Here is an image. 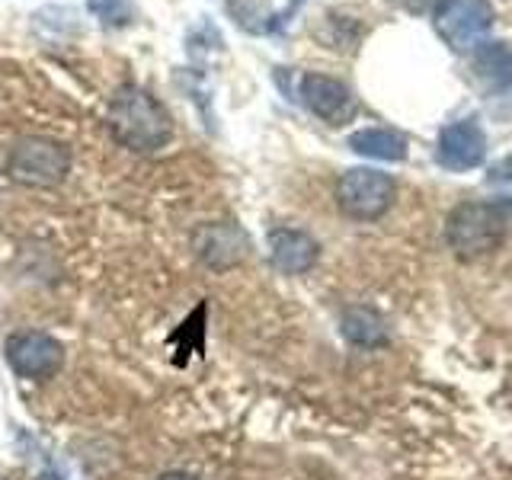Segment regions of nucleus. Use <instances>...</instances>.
<instances>
[{
	"instance_id": "1",
	"label": "nucleus",
	"mask_w": 512,
	"mask_h": 480,
	"mask_svg": "<svg viewBox=\"0 0 512 480\" xmlns=\"http://www.w3.org/2000/svg\"><path fill=\"white\" fill-rule=\"evenodd\" d=\"M109 132L135 154H157L173 138V122L164 103L141 87H119L106 112Z\"/></svg>"
},
{
	"instance_id": "2",
	"label": "nucleus",
	"mask_w": 512,
	"mask_h": 480,
	"mask_svg": "<svg viewBox=\"0 0 512 480\" xmlns=\"http://www.w3.org/2000/svg\"><path fill=\"white\" fill-rule=\"evenodd\" d=\"M506 234V212L496 202H464L458 205L445 224L448 247L461 260H477L500 247Z\"/></svg>"
},
{
	"instance_id": "3",
	"label": "nucleus",
	"mask_w": 512,
	"mask_h": 480,
	"mask_svg": "<svg viewBox=\"0 0 512 480\" xmlns=\"http://www.w3.org/2000/svg\"><path fill=\"white\" fill-rule=\"evenodd\" d=\"M71 170V151L45 135H26L7 154V173L13 183L32 189H52L64 183Z\"/></svg>"
},
{
	"instance_id": "4",
	"label": "nucleus",
	"mask_w": 512,
	"mask_h": 480,
	"mask_svg": "<svg viewBox=\"0 0 512 480\" xmlns=\"http://www.w3.org/2000/svg\"><path fill=\"white\" fill-rule=\"evenodd\" d=\"M394 180L372 167H352L336 180V205L352 221H375L394 202Z\"/></svg>"
},
{
	"instance_id": "5",
	"label": "nucleus",
	"mask_w": 512,
	"mask_h": 480,
	"mask_svg": "<svg viewBox=\"0 0 512 480\" xmlns=\"http://www.w3.org/2000/svg\"><path fill=\"white\" fill-rule=\"evenodd\" d=\"M432 26L452 52H471L484 45L487 29L493 26V7L490 0H442Z\"/></svg>"
},
{
	"instance_id": "6",
	"label": "nucleus",
	"mask_w": 512,
	"mask_h": 480,
	"mask_svg": "<svg viewBox=\"0 0 512 480\" xmlns=\"http://www.w3.org/2000/svg\"><path fill=\"white\" fill-rule=\"evenodd\" d=\"M4 356H7V365L20 378L48 381L61 372L64 346L55 340V336H48L42 330H23V333H13L7 340Z\"/></svg>"
},
{
	"instance_id": "7",
	"label": "nucleus",
	"mask_w": 512,
	"mask_h": 480,
	"mask_svg": "<svg viewBox=\"0 0 512 480\" xmlns=\"http://www.w3.org/2000/svg\"><path fill=\"white\" fill-rule=\"evenodd\" d=\"M298 100L327 125H346L356 119V112H359V100L352 96V90L343 80H336L330 74H314V71L301 74Z\"/></svg>"
},
{
	"instance_id": "8",
	"label": "nucleus",
	"mask_w": 512,
	"mask_h": 480,
	"mask_svg": "<svg viewBox=\"0 0 512 480\" xmlns=\"http://www.w3.org/2000/svg\"><path fill=\"white\" fill-rule=\"evenodd\" d=\"M192 247H196V256L205 266L231 269L250 253V240L234 221H215V224H205V228L196 231Z\"/></svg>"
},
{
	"instance_id": "9",
	"label": "nucleus",
	"mask_w": 512,
	"mask_h": 480,
	"mask_svg": "<svg viewBox=\"0 0 512 480\" xmlns=\"http://www.w3.org/2000/svg\"><path fill=\"white\" fill-rule=\"evenodd\" d=\"M439 164L445 170H474L487 157V135L474 119H461L442 128L439 135Z\"/></svg>"
},
{
	"instance_id": "10",
	"label": "nucleus",
	"mask_w": 512,
	"mask_h": 480,
	"mask_svg": "<svg viewBox=\"0 0 512 480\" xmlns=\"http://www.w3.org/2000/svg\"><path fill=\"white\" fill-rule=\"evenodd\" d=\"M320 256L317 240L298 228H276L269 231V260L285 276H301L308 272Z\"/></svg>"
},
{
	"instance_id": "11",
	"label": "nucleus",
	"mask_w": 512,
	"mask_h": 480,
	"mask_svg": "<svg viewBox=\"0 0 512 480\" xmlns=\"http://www.w3.org/2000/svg\"><path fill=\"white\" fill-rule=\"evenodd\" d=\"M474 74L480 87L490 93H503L512 87V48L506 42H487L474 55Z\"/></svg>"
},
{
	"instance_id": "12",
	"label": "nucleus",
	"mask_w": 512,
	"mask_h": 480,
	"mask_svg": "<svg viewBox=\"0 0 512 480\" xmlns=\"http://www.w3.org/2000/svg\"><path fill=\"white\" fill-rule=\"evenodd\" d=\"M349 148L362 157H372V160H404L407 157L404 135L391 132V128H362V132L349 135Z\"/></svg>"
},
{
	"instance_id": "13",
	"label": "nucleus",
	"mask_w": 512,
	"mask_h": 480,
	"mask_svg": "<svg viewBox=\"0 0 512 480\" xmlns=\"http://www.w3.org/2000/svg\"><path fill=\"white\" fill-rule=\"evenodd\" d=\"M343 336L352 346H362V349H375L384 346L388 340V330H384V320L372 311V308H346L343 311Z\"/></svg>"
},
{
	"instance_id": "14",
	"label": "nucleus",
	"mask_w": 512,
	"mask_h": 480,
	"mask_svg": "<svg viewBox=\"0 0 512 480\" xmlns=\"http://www.w3.org/2000/svg\"><path fill=\"white\" fill-rule=\"evenodd\" d=\"M228 16L247 32H272V13L263 0H228Z\"/></svg>"
},
{
	"instance_id": "15",
	"label": "nucleus",
	"mask_w": 512,
	"mask_h": 480,
	"mask_svg": "<svg viewBox=\"0 0 512 480\" xmlns=\"http://www.w3.org/2000/svg\"><path fill=\"white\" fill-rule=\"evenodd\" d=\"M87 10L93 13V20H100L106 29H125L135 23V4L132 0H87Z\"/></svg>"
},
{
	"instance_id": "16",
	"label": "nucleus",
	"mask_w": 512,
	"mask_h": 480,
	"mask_svg": "<svg viewBox=\"0 0 512 480\" xmlns=\"http://www.w3.org/2000/svg\"><path fill=\"white\" fill-rule=\"evenodd\" d=\"M157 480H199L196 474H186V471H167V474H160Z\"/></svg>"
}]
</instances>
